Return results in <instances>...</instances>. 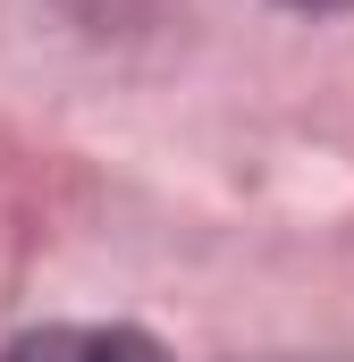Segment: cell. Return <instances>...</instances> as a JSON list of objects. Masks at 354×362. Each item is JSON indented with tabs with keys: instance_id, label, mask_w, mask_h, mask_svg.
Segmentation results:
<instances>
[{
	"instance_id": "obj_1",
	"label": "cell",
	"mask_w": 354,
	"mask_h": 362,
	"mask_svg": "<svg viewBox=\"0 0 354 362\" xmlns=\"http://www.w3.org/2000/svg\"><path fill=\"white\" fill-rule=\"evenodd\" d=\"M8 362H169L144 329H101V320H76V329H42V337H17Z\"/></svg>"
},
{
	"instance_id": "obj_2",
	"label": "cell",
	"mask_w": 354,
	"mask_h": 362,
	"mask_svg": "<svg viewBox=\"0 0 354 362\" xmlns=\"http://www.w3.org/2000/svg\"><path fill=\"white\" fill-rule=\"evenodd\" d=\"M287 8H312V17H329V8H354V0H287Z\"/></svg>"
}]
</instances>
